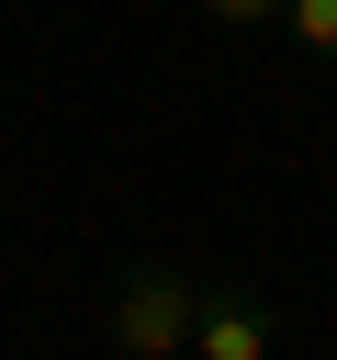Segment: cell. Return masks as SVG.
<instances>
[{
    "instance_id": "obj_1",
    "label": "cell",
    "mask_w": 337,
    "mask_h": 360,
    "mask_svg": "<svg viewBox=\"0 0 337 360\" xmlns=\"http://www.w3.org/2000/svg\"><path fill=\"white\" fill-rule=\"evenodd\" d=\"M202 304H213V281H202V270L146 259V270H124V281H112V349H124V360H191Z\"/></svg>"
},
{
    "instance_id": "obj_2",
    "label": "cell",
    "mask_w": 337,
    "mask_h": 360,
    "mask_svg": "<svg viewBox=\"0 0 337 360\" xmlns=\"http://www.w3.org/2000/svg\"><path fill=\"white\" fill-rule=\"evenodd\" d=\"M191 360H270V292H247V281H213Z\"/></svg>"
},
{
    "instance_id": "obj_3",
    "label": "cell",
    "mask_w": 337,
    "mask_h": 360,
    "mask_svg": "<svg viewBox=\"0 0 337 360\" xmlns=\"http://www.w3.org/2000/svg\"><path fill=\"white\" fill-rule=\"evenodd\" d=\"M281 22H292V45H315V56H337V0H292Z\"/></svg>"
},
{
    "instance_id": "obj_4",
    "label": "cell",
    "mask_w": 337,
    "mask_h": 360,
    "mask_svg": "<svg viewBox=\"0 0 337 360\" xmlns=\"http://www.w3.org/2000/svg\"><path fill=\"white\" fill-rule=\"evenodd\" d=\"M202 11H213V22H281L292 0H202Z\"/></svg>"
}]
</instances>
